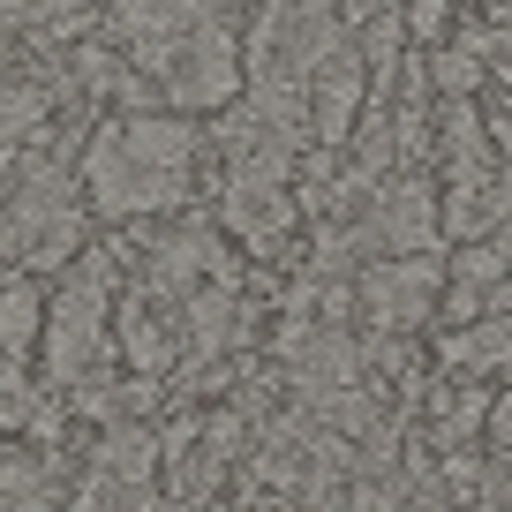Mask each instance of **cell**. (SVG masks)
I'll return each mask as SVG.
<instances>
[{
	"label": "cell",
	"instance_id": "obj_1",
	"mask_svg": "<svg viewBox=\"0 0 512 512\" xmlns=\"http://www.w3.org/2000/svg\"><path fill=\"white\" fill-rule=\"evenodd\" d=\"M106 31L159 83L166 113L189 121V113L234 106L241 53H234V31H226V0H113Z\"/></svg>",
	"mask_w": 512,
	"mask_h": 512
},
{
	"label": "cell",
	"instance_id": "obj_2",
	"mask_svg": "<svg viewBox=\"0 0 512 512\" xmlns=\"http://www.w3.org/2000/svg\"><path fill=\"white\" fill-rule=\"evenodd\" d=\"M196 151H204V136L181 113H121L83 151V189L106 219H151L189 196Z\"/></svg>",
	"mask_w": 512,
	"mask_h": 512
},
{
	"label": "cell",
	"instance_id": "obj_3",
	"mask_svg": "<svg viewBox=\"0 0 512 512\" xmlns=\"http://www.w3.org/2000/svg\"><path fill=\"white\" fill-rule=\"evenodd\" d=\"M113 256H76V279L53 302V332H46V369L61 384H91V369L106 362V294H113Z\"/></svg>",
	"mask_w": 512,
	"mask_h": 512
},
{
	"label": "cell",
	"instance_id": "obj_4",
	"mask_svg": "<svg viewBox=\"0 0 512 512\" xmlns=\"http://www.w3.org/2000/svg\"><path fill=\"white\" fill-rule=\"evenodd\" d=\"M437 294H445V272H437L430 256H392V264H369V279H362V309L384 332L422 324L437 309Z\"/></svg>",
	"mask_w": 512,
	"mask_h": 512
},
{
	"label": "cell",
	"instance_id": "obj_5",
	"mask_svg": "<svg viewBox=\"0 0 512 512\" xmlns=\"http://www.w3.org/2000/svg\"><path fill=\"white\" fill-rule=\"evenodd\" d=\"M219 219L234 226L249 249H279L287 226H294V196H287V181H272V174H226L219 181Z\"/></svg>",
	"mask_w": 512,
	"mask_h": 512
},
{
	"label": "cell",
	"instance_id": "obj_6",
	"mask_svg": "<svg viewBox=\"0 0 512 512\" xmlns=\"http://www.w3.org/2000/svg\"><path fill=\"white\" fill-rule=\"evenodd\" d=\"M445 226V211H437V196H430V181H384L377 189V204H369V241L377 249H392V256H407L415 249L422 256V241Z\"/></svg>",
	"mask_w": 512,
	"mask_h": 512
},
{
	"label": "cell",
	"instance_id": "obj_7",
	"mask_svg": "<svg viewBox=\"0 0 512 512\" xmlns=\"http://www.w3.org/2000/svg\"><path fill=\"white\" fill-rule=\"evenodd\" d=\"M445 362H460V369H490V377H512V317H482V324H467V332H452L445 339Z\"/></svg>",
	"mask_w": 512,
	"mask_h": 512
},
{
	"label": "cell",
	"instance_id": "obj_8",
	"mask_svg": "<svg viewBox=\"0 0 512 512\" xmlns=\"http://www.w3.org/2000/svg\"><path fill=\"white\" fill-rule=\"evenodd\" d=\"M38 287L31 279H0V354H31V339H38Z\"/></svg>",
	"mask_w": 512,
	"mask_h": 512
},
{
	"label": "cell",
	"instance_id": "obj_9",
	"mask_svg": "<svg viewBox=\"0 0 512 512\" xmlns=\"http://www.w3.org/2000/svg\"><path fill=\"white\" fill-rule=\"evenodd\" d=\"M98 475H106V482H144L151 475V437L144 430H106V445H98Z\"/></svg>",
	"mask_w": 512,
	"mask_h": 512
},
{
	"label": "cell",
	"instance_id": "obj_10",
	"mask_svg": "<svg viewBox=\"0 0 512 512\" xmlns=\"http://www.w3.org/2000/svg\"><path fill=\"white\" fill-rule=\"evenodd\" d=\"M445 16H452V0H407V38L437 46V38H445Z\"/></svg>",
	"mask_w": 512,
	"mask_h": 512
},
{
	"label": "cell",
	"instance_id": "obj_11",
	"mask_svg": "<svg viewBox=\"0 0 512 512\" xmlns=\"http://www.w3.org/2000/svg\"><path fill=\"white\" fill-rule=\"evenodd\" d=\"M490 445H497V460H512V392L490 400Z\"/></svg>",
	"mask_w": 512,
	"mask_h": 512
},
{
	"label": "cell",
	"instance_id": "obj_12",
	"mask_svg": "<svg viewBox=\"0 0 512 512\" xmlns=\"http://www.w3.org/2000/svg\"><path fill=\"white\" fill-rule=\"evenodd\" d=\"M490 309H497V317H512V279H505V287L490 294Z\"/></svg>",
	"mask_w": 512,
	"mask_h": 512
}]
</instances>
